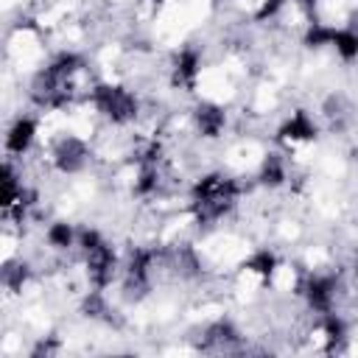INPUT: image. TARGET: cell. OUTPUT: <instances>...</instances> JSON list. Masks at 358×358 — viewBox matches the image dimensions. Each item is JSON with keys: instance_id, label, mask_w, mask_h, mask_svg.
I'll list each match as a JSON object with an SVG mask.
<instances>
[{"instance_id": "1", "label": "cell", "mask_w": 358, "mask_h": 358, "mask_svg": "<svg viewBox=\"0 0 358 358\" xmlns=\"http://www.w3.org/2000/svg\"><path fill=\"white\" fill-rule=\"evenodd\" d=\"M90 101L98 109V115H103L109 123L115 126H126L140 115V101L137 95L123 87V84H112V81H101L90 90Z\"/></svg>"}, {"instance_id": "2", "label": "cell", "mask_w": 358, "mask_h": 358, "mask_svg": "<svg viewBox=\"0 0 358 358\" xmlns=\"http://www.w3.org/2000/svg\"><path fill=\"white\" fill-rule=\"evenodd\" d=\"M81 255H84V268H87L90 285L98 288V291L109 288L115 282L117 271H120V260H117L115 249L103 241V243H98V246H92L90 252H81Z\"/></svg>"}, {"instance_id": "3", "label": "cell", "mask_w": 358, "mask_h": 358, "mask_svg": "<svg viewBox=\"0 0 358 358\" xmlns=\"http://www.w3.org/2000/svg\"><path fill=\"white\" fill-rule=\"evenodd\" d=\"M50 159H53V168L64 176L81 173L87 168V159H90V145H87V140H81L76 134H64L56 140Z\"/></svg>"}, {"instance_id": "4", "label": "cell", "mask_w": 358, "mask_h": 358, "mask_svg": "<svg viewBox=\"0 0 358 358\" xmlns=\"http://www.w3.org/2000/svg\"><path fill=\"white\" fill-rule=\"evenodd\" d=\"M299 294L305 296V302H308V308L313 313H319V316L322 313H330L333 305H336V280L327 277V274H310L302 282Z\"/></svg>"}, {"instance_id": "5", "label": "cell", "mask_w": 358, "mask_h": 358, "mask_svg": "<svg viewBox=\"0 0 358 358\" xmlns=\"http://www.w3.org/2000/svg\"><path fill=\"white\" fill-rule=\"evenodd\" d=\"M193 123H196L199 137L215 140V137H221L224 129H227V112H224V106H218V103H213V101H201V103L193 109Z\"/></svg>"}, {"instance_id": "6", "label": "cell", "mask_w": 358, "mask_h": 358, "mask_svg": "<svg viewBox=\"0 0 358 358\" xmlns=\"http://www.w3.org/2000/svg\"><path fill=\"white\" fill-rule=\"evenodd\" d=\"M36 131H39L36 120L28 117V115H20V117L8 126V131H6V154H8V157H22V154H28L31 145L36 143Z\"/></svg>"}, {"instance_id": "7", "label": "cell", "mask_w": 358, "mask_h": 358, "mask_svg": "<svg viewBox=\"0 0 358 358\" xmlns=\"http://www.w3.org/2000/svg\"><path fill=\"white\" fill-rule=\"evenodd\" d=\"M313 137H316V123L302 109L291 112V117H285V123L280 126V140H285V143H308Z\"/></svg>"}, {"instance_id": "8", "label": "cell", "mask_w": 358, "mask_h": 358, "mask_svg": "<svg viewBox=\"0 0 358 358\" xmlns=\"http://www.w3.org/2000/svg\"><path fill=\"white\" fill-rule=\"evenodd\" d=\"M199 67H201V59L193 48H185L179 56H176V64H173V81L182 84V87H193L196 78H199Z\"/></svg>"}, {"instance_id": "9", "label": "cell", "mask_w": 358, "mask_h": 358, "mask_svg": "<svg viewBox=\"0 0 358 358\" xmlns=\"http://www.w3.org/2000/svg\"><path fill=\"white\" fill-rule=\"evenodd\" d=\"M285 179H288V171H285V159L280 157V154H266L263 157V162H260V171H257V182L263 185V187H280V185H285Z\"/></svg>"}, {"instance_id": "10", "label": "cell", "mask_w": 358, "mask_h": 358, "mask_svg": "<svg viewBox=\"0 0 358 358\" xmlns=\"http://www.w3.org/2000/svg\"><path fill=\"white\" fill-rule=\"evenodd\" d=\"M45 241H48L50 249H56V252H67V249L76 246V241H78V229H76L70 221H53V224H48V229H45Z\"/></svg>"}, {"instance_id": "11", "label": "cell", "mask_w": 358, "mask_h": 358, "mask_svg": "<svg viewBox=\"0 0 358 358\" xmlns=\"http://www.w3.org/2000/svg\"><path fill=\"white\" fill-rule=\"evenodd\" d=\"M238 338H241L238 327L227 319H218V322L207 324V330H204V347H229Z\"/></svg>"}, {"instance_id": "12", "label": "cell", "mask_w": 358, "mask_h": 358, "mask_svg": "<svg viewBox=\"0 0 358 358\" xmlns=\"http://www.w3.org/2000/svg\"><path fill=\"white\" fill-rule=\"evenodd\" d=\"M330 48L341 62H355L358 59V31L355 28H336Z\"/></svg>"}, {"instance_id": "13", "label": "cell", "mask_w": 358, "mask_h": 358, "mask_svg": "<svg viewBox=\"0 0 358 358\" xmlns=\"http://www.w3.org/2000/svg\"><path fill=\"white\" fill-rule=\"evenodd\" d=\"M131 190L137 196H154L159 190V168H157V162H140L137 165Z\"/></svg>"}, {"instance_id": "14", "label": "cell", "mask_w": 358, "mask_h": 358, "mask_svg": "<svg viewBox=\"0 0 358 358\" xmlns=\"http://www.w3.org/2000/svg\"><path fill=\"white\" fill-rule=\"evenodd\" d=\"M277 266H280V260L271 249H257L243 260V268L249 274H257V277H271L277 271Z\"/></svg>"}, {"instance_id": "15", "label": "cell", "mask_w": 358, "mask_h": 358, "mask_svg": "<svg viewBox=\"0 0 358 358\" xmlns=\"http://www.w3.org/2000/svg\"><path fill=\"white\" fill-rule=\"evenodd\" d=\"M333 25H324V22H310L308 25V31H305V45L308 48H324V45H330L333 42Z\"/></svg>"}, {"instance_id": "16", "label": "cell", "mask_w": 358, "mask_h": 358, "mask_svg": "<svg viewBox=\"0 0 358 358\" xmlns=\"http://www.w3.org/2000/svg\"><path fill=\"white\" fill-rule=\"evenodd\" d=\"M25 280H28V266L25 263H6V268H3V285L8 288V291H20L22 285H25Z\"/></svg>"}, {"instance_id": "17", "label": "cell", "mask_w": 358, "mask_h": 358, "mask_svg": "<svg viewBox=\"0 0 358 358\" xmlns=\"http://www.w3.org/2000/svg\"><path fill=\"white\" fill-rule=\"evenodd\" d=\"M282 6H285V0H260V8L255 11V20L266 22V20L277 17V14L282 11Z\"/></svg>"}]
</instances>
